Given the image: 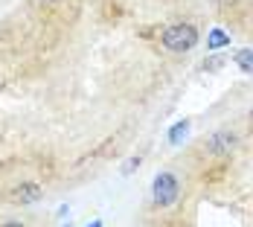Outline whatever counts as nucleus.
I'll return each mask as SVG.
<instances>
[{"instance_id": "f257e3e1", "label": "nucleus", "mask_w": 253, "mask_h": 227, "mask_svg": "<svg viewBox=\"0 0 253 227\" xmlns=\"http://www.w3.org/2000/svg\"><path fill=\"white\" fill-rule=\"evenodd\" d=\"M160 41H163V47L169 52H189V50L198 47L201 35H198V29L192 24H172V26L163 29Z\"/></svg>"}, {"instance_id": "f03ea898", "label": "nucleus", "mask_w": 253, "mask_h": 227, "mask_svg": "<svg viewBox=\"0 0 253 227\" xmlns=\"http://www.w3.org/2000/svg\"><path fill=\"white\" fill-rule=\"evenodd\" d=\"M177 195H180V181H177L175 172H169V169H163V172H157L152 181V201L154 207H172L177 201Z\"/></svg>"}, {"instance_id": "7ed1b4c3", "label": "nucleus", "mask_w": 253, "mask_h": 227, "mask_svg": "<svg viewBox=\"0 0 253 227\" xmlns=\"http://www.w3.org/2000/svg\"><path fill=\"white\" fill-rule=\"evenodd\" d=\"M6 198L12 204H38L44 201V186L41 183H35V181H21V183H15L9 192H6Z\"/></svg>"}, {"instance_id": "20e7f679", "label": "nucleus", "mask_w": 253, "mask_h": 227, "mask_svg": "<svg viewBox=\"0 0 253 227\" xmlns=\"http://www.w3.org/2000/svg\"><path fill=\"white\" fill-rule=\"evenodd\" d=\"M207 149L212 151V154H227V151L236 149V134H230V131H218V134H212L210 143H207Z\"/></svg>"}, {"instance_id": "39448f33", "label": "nucleus", "mask_w": 253, "mask_h": 227, "mask_svg": "<svg viewBox=\"0 0 253 227\" xmlns=\"http://www.w3.org/2000/svg\"><path fill=\"white\" fill-rule=\"evenodd\" d=\"M230 47V35L221 29V26H215V29H210V35H207V50L210 52H218Z\"/></svg>"}, {"instance_id": "423d86ee", "label": "nucleus", "mask_w": 253, "mask_h": 227, "mask_svg": "<svg viewBox=\"0 0 253 227\" xmlns=\"http://www.w3.org/2000/svg\"><path fill=\"white\" fill-rule=\"evenodd\" d=\"M233 61L242 73H253V50H236Z\"/></svg>"}, {"instance_id": "0eeeda50", "label": "nucleus", "mask_w": 253, "mask_h": 227, "mask_svg": "<svg viewBox=\"0 0 253 227\" xmlns=\"http://www.w3.org/2000/svg\"><path fill=\"white\" fill-rule=\"evenodd\" d=\"M186 131H189V120H177L175 126L169 128V143H172V146H177V143L186 137Z\"/></svg>"}, {"instance_id": "6e6552de", "label": "nucleus", "mask_w": 253, "mask_h": 227, "mask_svg": "<svg viewBox=\"0 0 253 227\" xmlns=\"http://www.w3.org/2000/svg\"><path fill=\"white\" fill-rule=\"evenodd\" d=\"M224 61H227L224 55H212V58H207V61H204V70H207V73H212V70H221V67H224Z\"/></svg>"}, {"instance_id": "1a4fd4ad", "label": "nucleus", "mask_w": 253, "mask_h": 227, "mask_svg": "<svg viewBox=\"0 0 253 227\" xmlns=\"http://www.w3.org/2000/svg\"><path fill=\"white\" fill-rule=\"evenodd\" d=\"M137 166H140V157H131V160H126V166H123V175H131Z\"/></svg>"}, {"instance_id": "9d476101", "label": "nucleus", "mask_w": 253, "mask_h": 227, "mask_svg": "<svg viewBox=\"0 0 253 227\" xmlns=\"http://www.w3.org/2000/svg\"><path fill=\"white\" fill-rule=\"evenodd\" d=\"M0 227H26L21 222H15V219H9V222H0Z\"/></svg>"}, {"instance_id": "9b49d317", "label": "nucleus", "mask_w": 253, "mask_h": 227, "mask_svg": "<svg viewBox=\"0 0 253 227\" xmlns=\"http://www.w3.org/2000/svg\"><path fill=\"white\" fill-rule=\"evenodd\" d=\"M87 227H102V222H99V219H96V222H90V225H87Z\"/></svg>"}, {"instance_id": "f8f14e48", "label": "nucleus", "mask_w": 253, "mask_h": 227, "mask_svg": "<svg viewBox=\"0 0 253 227\" xmlns=\"http://www.w3.org/2000/svg\"><path fill=\"white\" fill-rule=\"evenodd\" d=\"M44 3H58V0H44Z\"/></svg>"}, {"instance_id": "ddd939ff", "label": "nucleus", "mask_w": 253, "mask_h": 227, "mask_svg": "<svg viewBox=\"0 0 253 227\" xmlns=\"http://www.w3.org/2000/svg\"><path fill=\"white\" fill-rule=\"evenodd\" d=\"M64 227H73V225H64Z\"/></svg>"}]
</instances>
